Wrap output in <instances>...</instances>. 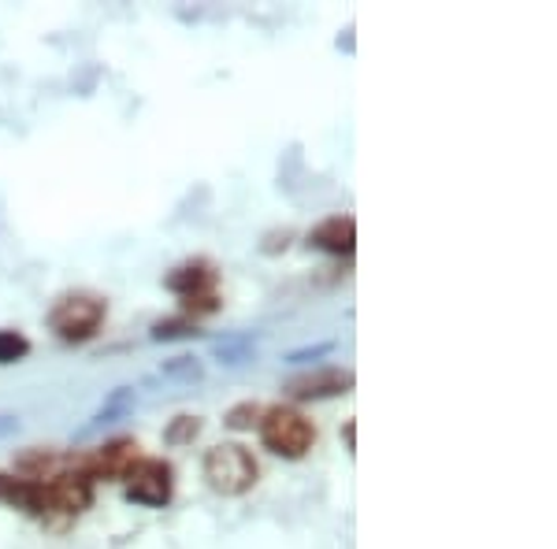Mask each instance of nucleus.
<instances>
[{"label":"nucleus","instance_id":"obj_1","mask_svg":"<svg viewBox=\"0 0 557 549\" xmlns=\"http://www.w3.org/2000/svg\"><path fill=\"white\" fill-rule=\"evenodd\" d=\"M201 472H205V483H209L215 494H223V498H242V494H249L257 486L260 467L253 461V453L242 442H220L205 453Z\"/></svg>","mask_w":557,"mask_h":549},{"label":"nucleus","instance_id":"obj_2","mask_svg":"<svg viewBox=\"0 0 557 549\" xmlns=\"http://www.w3.org/2000/svg\"><path fill=\"white\" fill-rule=\"evenodd\" d=\"M108 316V301L101 294L94 290H71L60 297L57 304L49 309V330L57 335L60 341H89L101 330V323Z\"/></svg>","mask_w":557,"mask_h":549},{"label":"nucleus","instance_id":"obj_3","mask_svg":"<svg viewBox=\"0 0 557 549\" xmlns=\"http://www.w3.org/2000/svg\"><path fill=\"white\" fill-rule=\"evenodd\" d=\"M257 427H260V442L272 449L275 457H283V461H301L317 446V427L298 409H283V404L264 409Z\"/></svg>","mask_w":557,"mask_h":549},{"label":"nucleus","instance_id":"obj_4","mask_svg":"<svg viewBox=\"0 0 557 549\" xmlns=\"http://www.w3.org/2000/svg\"><path fill=\"white\" fill-rule=\"evenodd\" d=\"M123 486H127V498L138 501V506L164 509L175 494V472L160 457H138L131 464V472L123 475Z\"/></svg>","mask_w":557,"mask_h":549},{"label":"nucleus","instance_id":"obj_5","mask_svg":"<svg viewBox=\"0 0 557 549\" xmlns=\"http://www.w3.org/2000/svg\"><path fill=\"white\" fill-rule=\"evenodd\" d=\"M294 401H323V398H338V394L354 390V372H343V367H312V372H301L294 379H286L283 386Z\"/></svg>","mask_w":557,"mask_h":549},{"label":"nucleus","instance_id":"obj_6","mask_svg":"<svg viewBox=\"0 0 557 549\" xmlns=\"http://www.w3.org/2000/svg\"><path fill=\"white\" fill-rule=\"evenodd\" d=\"M215 264L205 257H194V260H183V264H175L172 272L164 275V286L172 294H178L186 301V297H201V294H215Z\"/></svg>","mask_w":557,"mask_h":549},{"label":"nucleus","instance_id":"obj_7","mask_svg":"<svg viewBox=\"0 0 557 549\" xmlns=\"http://www.w3.org/2000/svg\"><path fill=\"white\" fill-rule=\"evenodd\" d=\"M309 246L331 257H349L357 246V220L354 215H327L309 230Z\"/></svg>","mask_w":557,"mask_h":549},{"label":"nucleus","instance_id":"obj_8","mask_svg":"<svg viewBox=\"0 0 557 549\" xmlns=\"http://www.w3.org/2000/svg\"><path fill=\"white\" fill-rule=\"evenodd\" d=\"M30 353V338L20 330H0V364H15Z\"/></svg>","mask_w":557,"mask_h":549},{"label":"nucleus","instance_id":"obj_9","mask_svg":"<svg viewBox=\"0 0 557 549\" xmlns=\"http://www.w3.org/2000/svg\"><path fill=\"white\" fill-rule=\"evenodd\" d=\"M197 335V323L186 320V316H175V320H160L152 323V338L157 341H172V338H190Z\"/></svg>","mask_w":557,"mask_h":549},{"label":"nucleus","instance_id":"obj_10","mask_svg":"<svg viewBox=\"0 0 557 549\" xmlns=\"http://www.w3.org/2000/svg\"><path fill=\"white\" fill-rule=\"evenodd\" d=\"M260 416H264V404H257V401H242V404H235V409L227 412V427L231 431H249L253 423H260Z\"/></svg>","mask_w":557,"mask_h":549},{"label":"nucleus","instance_id":"obj_11","mask_svg":"<svg viewBox=\"0 0 557 549\" xmlns=\"http://www.w3.org/2000/svg\"><path fill=\"white\" fill-rule=\"evenodd\" d=\"M197 431H201V420L197 416H175V423L168 427V442H190Z\"/></svg>","mask_w":557,"mask_h":549},{"label":"nucleus","instance_id":"obj_12","mask_svg":"<svg viewBox=\"0 0 557 549\" xmlns=\"http://www.w3.org/2000/svg\"><path fill=\"white\" fill-rule=\"evenodd\" d=\"M320 353H331V346H317V349H301V353H294L290 360L298 364V360H309V357H320Z\"/></svg>","mask_w":557,"mask_h":549}]
</instances>
